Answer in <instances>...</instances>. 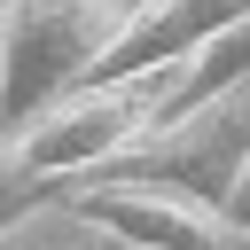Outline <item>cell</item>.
Here are the masks:
<instances>
[{
  "label": "cell",
  "instance_id": "obj_6",
  "mask_svg": "<svg viewBox=\"0 0 250 250\" xmlns=\"http://www.w3.org/2000/svg\"><path fill=\"white\" fill-rule=\"evenodd\" d=\"M234 78H250V16L234 23V31H219L195 62H188V78L172 86V102H164V117H180V109H195V102H211L219 86H234ZM156 117V125H164Z\"/></svg>",
  "mask_w": 250,
  "mask_h": 250
},
{
  "label": "cell",
  "instance_id": "obj_9",
  "mask_svg": "<svg viewBox=\"0 0 250 250\" xmlns=\"http://www.w3.org/2000/svg\"><path fill=\"white\" fill-rule=\"evenodd\" d=\"M0 47H8V0H0Z\"/></svg>",
  "mask_w": 250,
  "mask_h": 250
},
{
  "label": "cell",
  "instance_id": "obj_8",
  "mask_svg": "<svg viewBox=\"0 0 250 250\" xmlns=\"http://www.w3.org/2000/svg\"><path fill=\"white\" fill-rule=\"evenodd\" d=\"M102 250H141V242H117V234H109V242H102Z\"/></svg>",
  "mask_w": 250,
  "mask_h": 250
},
{
  "label": "cell",
  "instance_id": "obj_5",
  "mask_svg": "<svg viewBox=\"0 0 250 250\" xmlns=\"http://www.w3.org/2000/svg\"><path fill=\"white\" fill-rule=\"evenodd\" d=\"M70 203V172H39L23 133H0V234L23 227L31 211H62Z\"/></svg>",
  "mask_w": 250,
  "mask_h": 250
},
{
  "label": "cell",
  "instance_id": "obj_2",
  "mask_svg": "<svg viewBox=\"0 0 250 250\" xmlns=\"http://www.w3.org/2000/svg\"><path fill=\"white\" fill-rule=\"evenodd\" d=\"M164 86H156V70L148 78H102V86H70L55 109H39L31 125H23V148H31V164L39 172H109L133 141H148L156 133V117H164Z\"/></svg>",
  "mask_w": 250,
  "mask_h": 250
},
{
  "label": "cell",
  "instance_id": "obj_3",
  "mask_svg": "<svg viewBox=\"0 0 250 250\" xmlns=\"http://www.w3.org/2000/svg\"><path fill=\"white\" fill-rule=\"evenodd\" d=\"M62 219H78L94 234H117V242H141V250H250V227L227 203H203V195L164 188V180H125V172H102L94 188H70Z\"/></svg>",
  "mask_w": 250,
  "mask_h": 250
},
{
  "label": "cell",
  "instance_id": "obj_7",
  "mask_svg": "<svg viewBox=\"0 0 250 250\" xmlns=\"http://www.w3.org/2000/svg\"><path fill=\"white\" fill-rule=\"evenodd\" d=\"M227 211H234V219L250 227V172H242V188H234V203H227Z\"/></svg>",
  "mask_w": 250,
  "mask_h": 250
},
{
  "label": "cell",
  "instance_id": "obj_4",
  "mask_svg": "<svg viewBox=\"0 0 250 250\" xmlns=\"http://www.w3.org/2000/svg\"><path fill=\"white\" fill-rule=\"evenodd\" d=\"M250 16V0H141L125 16V31L109 39V55L86 70V86L102 78H148V70H172V62H195L219 31H234Z\"/></svg>",
  "mask_w": 250,
  "mask_h": 250
},
{
  "label": "cell",
  "instance_id": "obj_1",
  "mask_svg": "<svg viewBox=\"0 0 250 250\" xmlns=\"http://www.w3.org/2000/svg\"><path fill=\"white\" fill-rule=\"evenodd\" d=\"M125 0H8V47H0V133H23L39 109H55L125 31Z\"/></svg>",
  "mask_w": 250,
  "mask_h": 250
}]
</instances>
